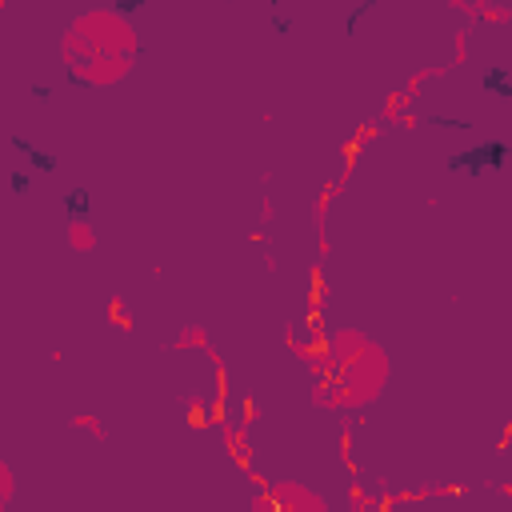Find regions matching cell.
<instances>
[{
  "mask_svg": "<svg viewBox=\"0 0 512 512\" xmlns=\"http://www.w3.org/2000/svg\"><path fill=\"white\" fill-rule=\"evenodd\" d=\"M132 56H136V32L112 8L84 12L64 32V68L76 84H96V88L112 84L132 68Z\"/></svg>",
  "mask_w": 512,
  "mask_h": 512,
  "instance_id": "obj_1",
  "label": "cell"
},
{
  "mask_svg": "<svg viewBox=\"0 0 512 512\" xmlns=\"http://www.w3.org/2000/svg\"><path fill=\"white\" fill-rule=\"evenodd\" d=\"M388 380V356L360 332H336L324 348V396L340 404H368Z\"/></svg>",
  "mask_w": 512,
  "mask_h": 512,
  "instance_id": "obj_2",
  "label": "cell"
},
{
  "mask_svg": "<svg viewBox=\"0 0 512 512\" xmlns=\"http://www.w3.org/2000/svg\"><path fill=\"white\" fill-rule=\"evenodd\" d=\"M252 512H328V504L312 488H304V484L276 480V484H268V488L256 492Z\"/></svg>",
  "mask_w": 512,
  "mask_h": 512,
  "instance_id": "obj_3",
  "label": "cell"
},
{
  "mask_svg": "<svg viewBox=\"0 0 512 512\" xmlns=\"http://www.w3.org/2000/svg\"><path fill=\"white\" fill-rule=\"evenodd\" d=\"M72 244H76V248H88V244H92V236L84 232V224H72Z\"/></svg>",
  "mask_w": 512,
  "mask_h": 512,
  "instance_id": "obj_4",
  "label": "cell"
}]
</instances>
